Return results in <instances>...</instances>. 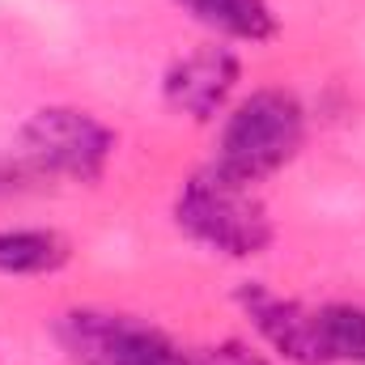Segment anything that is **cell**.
<instances>
[{
	"label": "cell",
	"instance_id": "11",
	"mask_svg": "<svg viewBox=\"0 0 365 365\" xmlns=\"http://www.w3.org/2000/svg\"><path fill=\"white\" fill-rule=\"evenodd\" d=\"M162 365H195V357H182V353H175L170 361H162Z\"/></svg>",
	"mask_w": 365,
	"mask_h": 365
},
{
	"label": "cell",
	"instance_id": "7",
	"mask_svg": "<svg viewBox=\"0 0 365 365\" xmlns=\"http://www.w3.org/2000/svg\"><path fill=\"white\" fill-rule=\"evenodd\" d=\"M179 4L195 21H204L208 30H217L225 38L264 43L276 34V17L268 0H179Z\"/></svg>",
	"mask_w": 365,
	"mask_h": 365
},
{
	"label": "cell",
	"instance_id": "1",
	"mask_svg": "<svg viewBox=\"0 0 365 365\" xmlns=\"http://www.w3.org/2000/svg\"><path fill=\"white\" fill-rule=\"evenodd\" d=\"M302 136H306V115L297 98L284 90H259L247 102H238L234 115L225 119L212 170L255 187L259 179L276 175L280 166L297 158Z\"/></svg>",
	"mask_w": 365,
	"mask_h": 365
},
{
	"label": "cell",
	"instance_id": "6",
	"mask_svg": "<svg viewBox=\"0 0 365 365\" xmlns=\"http://www.w3.org/2000/svg\"><path fill=\"white\" fill-rule=\"evenodd\" d=\"M238 86V56L230 47H195L166 73V102L191 115V119H212L225 98Z\"/></svg>",
	"mask_w": 365,
	"mask_h": 365
},
{
	"label": "cell",
	"instance_id": "8",
	"mask_svg": "<svg viewBox=\"0 0 365 365\" xmlns=\"http://www.w3.org/2000/svg\"><path fill=\"white\" fill-rule=\"evenodd\" d=\"M68 242L56 230H0V272L43 276L68 264Z\"/></svg>",
	"mask_w": 365,
	"mask_h": 365
},
{
	"label": "cell",
	"instance_id": "4",
	"mask_svg": "<svg viewBox=\"0 0 365 365\" xmlns=\"http://www.w3.org/2000/svg\"><path fill=\"white\" fill-rule=\"evenodd\" d=\"M56 340L73 365H162L179 353L162 327L136 314H115V310L60 314Z\"/></svg>",
	"mask_w": 365,
	"mask_h": 365
},
{
	"label": "cell",
	"instance_id": "10",
	"mask_svg": "<svg viewBox=\"0 0 365 365\" xmlns=\"http://www.w3.org/2000/svg\"><path fill=\"white\" fill-rule=\"evenodd\" d=\"M195 365H268L255 349H247V344H238V340H230V344H217V349H204Z\"/></svg>",
	"mask_w": 365,
	"mask_h": 365
},
{
	"label": "cell",
	"instance_id": "9",
	"mask_svg": "<svg viewBox=\"0 0 365 365\" xmlns=\"http://www.w3.org/2000/svg\"><path fill=\"white\" fill-rule=\"evenodd\" d=\"M323 361L365 365V306H319Z\"/></svg>",
	"mask_w": 365,
	"mask_h": 365
},
{
	"label": "cell",
	"instance_id": "2",
	"mask_svg": "<svg viewBox=\"0 0 365 365\" xmlns=\"http://www.w3.org/2000/svg\"><path fill=\"white\" fill-rule=\"evenodd\" d=\"M175 221L182 234L230 259H251L272 242V221L268 208L255 200V191L247 182L225 179L212 166L182 182L175 200Z\"/></svg>",
	"mask_w": 365,
	"mask_h": 365
},
{
	"label": "cell",
	"instance_id": "3",
	"mask_svg": "<svg viewBox=\"0 0 365 365\" xmlns=\"http://www.w3.org/2000/svg\"><path fill=\"white\" fill-rule=\"evenodd\" d=\"M115 153V136L90 110L43 106L21 123V166L47 179L98 182Z\"/></svg>",
	"mask_w": 365,
	"mask_h": 365
},
{
	"label": "cell",
	"instance_id": "5",
	"mask_svg": "<svg viewBox=\"0 0 365 365\" xmlns=\"http://www.w3.org/2000/svg\"><path fill=\"white\" fill-rule=\"evenodd\" d=\"M238 306L255 323V331L293 365H327L323 361V336H319V306H302L293 297H280L268 284H242Z\"/></svg>",
	"mask_w": 365,
	"mask_h": 365
}]
</instances>
